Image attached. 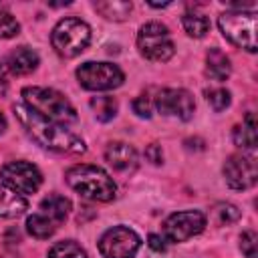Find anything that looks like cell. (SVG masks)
I'll use <instances>...</instances> for the list:
<instances>
[{"mask_svg":"<svg viewBox=\"0 0 258 258\" xmlns=\"http://www.w3.org/2000/svg\"><path fill=\"white\" fill-rule=\"evenodd\" d=\"M50 42H52V48L60 56L73 58L89 46L91 28L85 20L75 18V16H67L54 24L52 34H50Z\"/></svg>","mask_w":258,"mask_h":258,"instance_id":"cell-4","label":"cell"},{"mask_svg":"<svg viewBox=\"0 0 258 258\" xmlns=\"http://www.w3.org/2000/svg\"><path fill=\"white\" fill-rule=\"evenodd\" d=\"M155 109L165 117L189 121L196 111V101L185 89H161L155 95Z\"/></svg>","mask_w":258,"mask_h":258,"instance_id":"cell-12","label":"cell"},{"mask_svg":"<svg viewBox=\"0 0 258 258\" xmlns=\"http://www.w3.org/2000/svg\"><path fill=\"white\" fill-rule=\"evenodd\" d=\"M0 179L4 185H8L10 189L18 191V194H34L38 191V187L42 185V173L36 165L28 163V161H10L6 165L0 167Z\"/></svg>","mask_w":258,"mask_h":258,"instance_id":"cell-10","label":"cell"},{"mask_svg":"<svg viewBox=\"0 0 258 258\" xmlns=\"http://www.w3.org/2000/svg\"><path fill=\"white\" fill-rule=\"evenodd\" d=\"M232 141H234V145H238L242 149H248V151L256 149L258 135H256V117H254V113H248L244 117V121L234 127Z\"/></svg>","mask_w":258,"mask_h":258,"instance_id":"cell-18","label":"cell"},{"mask_svg":"<svg viewBox=\"0 0 258 258\" xmlns=\"http://www.w3.org/2000/svg\"><path fill=\"white\" fill-rule=\"evenodd\" d=\"M16 119L20 121V125L24 127V131L44 149L56 151V153H85L87 145L85 141L73 133L67 125L56 123V121H48L40 115H36L32 109H28L24 103H18L12 107Z\"/></svg>","mask_w":258,"mask_h":258,"instance_id":"cell-1","label":"cell"},{"mask_svg":"<svg viewBox=\"0 0 258 258\" xmlns=\"http://www.w3.org/2000/svg\"><path fill=\"white\" fill-rule=\"evenodd\" d=\"M206 101L216 113H220V111H226L230 107L232 97H230V91H226L222 87H216V89H208L206 91Z\"/></svg>","mask_w":258,"mask_h":258,"instance_id":"cell-24","label":"cell"},{"mask_svg":"<svg viewBox=\"0 0 258 258\" xmlns=\"http://www.w3.org/2000/svg\"><path fill=\"white\" fill-rule=\"evenodd\" d=\"M145 157L151 161V163H161V159H163V153H161V147L157 145V143H151V145H147V149H145Z\"/></svg>","mask_w":258,"mask_h":258,"instance_id":"cell-29","label":"cell"},{"mask_svg":"<svg viewBox=\"0 0 258 258\" xmlns=\"http://www.w3.org/2000/svg\"><path fill=\"white\" fill-rule=\"evenodd\" d=\"M4 131H6V117L0 113V135H2Z\"/></svg>","mask_w":258,"mask_h":258,"instance_id":"cell-32","label":"cell"},{"mask_svg":"<svg viewBox=\"0 0 258 258\" xmlns=\"http://www.w3.org/2000/svg\"><path fill=\"white\" fill-rule=\"evenodd\" d=\"M95 10L105 16L107 20H115V22H121L125 20L129 14H131V2H123V0H105V2H95L93 4Z\"/></svg>","mask_w":258,"mask_h":258,"instance_id":"cell-19","label":"cell"},{"mask_svg":"<svg viewBox=\"0 0 258 258\" xmlns=\"http://www.w3.org/2000/svg\"><path fill=\"white\" fill-rule=\"evenodd\" d=\"M8 91V81H6V69L4 64H0V95H6Z\"/></svg>","mask_w":258,"mask_h":258,"instance_id":"cell-31","label":"cell"},{"mask_svg":"<svg viewBox=\"0 0 258 258\" xmlns=\"http://www.w3.org/2000/svg\"><path fill=\"white\" fill-rule=\"evenodd\" d=\"M56 228L58 226L50 218H46L44 214H40V212H36V214H32V216L26 218V230H28V234L32 238L46 240V238H50L56 232Z\"/></svg>","mask_w":258,"mask_h":258,"instance_id":"cell-20","label":"cell"},{"mask_svg":"<svg viewBox=\"0 0 258 258\" xmlns=\"http://www.w3.org/2000/svg\"><path fill=\"white\" fill-rule=\"evenodd\" d=\"M133 111H135L139 117H145V119L151 117V103H149L147 95H139V97L133 101Z\"/></svg>","mask_w":258,"mask_h":258,"instance_id":"cell-28","label":"cell"},{"mask_svg":"<svg viewBox=\"0 0 258 258\" xmlns=\"http://www.w3.org/2000/svg\"><path fill=\"white\" fill-rule=\"evenodd\" d=\"M48 258H87V252L75 240H60L50 246Z\"/></svg>","mask_w":258,"mask_h":258,"instance_id":"cell-23","label":"cell"},{"mask_svg":"<svg viewBox=\"0 0 258 258\" xmlns=\"http://www.w3.org/2000/svg\"><path fill=\"white\" fill-rule=\"evenodd\" d=\"M165 242L167 240L161 234H149V238H147V244L153 252H165Z\"/></svg>","mask_w":258,"mask_h":258,"instance_id":"cell-30","label":"cell"},{"mask_svg":"<svg viewBox=\"0 0 258 258\" xmlns=\"http://www.w3.org/2000/svg\"><path fill=\"white\" fill-rule=\"evenodd\" d=\"M26 208L28 204L24 196L0 181V218H18L26 212Z\"/></svg>","mask_w":258,"mask_h":258,"instance_id":"cell-15","label":"cell"},{"mask_svg":"<svg viewBox=\"0 0 258 258\" xmlns=\"http://www.w3.org/2000/svg\"><path fill=\"white\" fill-rule=\"evenodd\" d=\"M38 54L32 50V48H28V46H18V48H14L8 56H6V60H4V69L8 71V73H12V75H28V73H32L36 67H38Z\"/></svg>","mask_w":258,"mask_h":258,"instance_id":"cell-14","label":"cell"},{"mask_svg":"<svg viewBox=\"0 0 258 258\" xmlns=\"http://www.w3.org/2000/svg\"><path fill=\"white\" fill-rule=\"evenodd\" d=\"M240 250L246 258H256L258 254V234L254 230H246L240 236Z\"/></svg>","mask_w":258,"mask_h":258,"instance_id":"cell-25","label":"cell"},{"mask_svg":"<svg viewBox=\"0 0 258 258\" xmlns=\"http://www.w3.org/2000/svg\"><path fill=\"white\" fill-rule=\"evenodd\" d=\"M89 105H91V109H93V113H95L97 121H101V123L111 121V119L117 115V109H119L117 99H115V97H111V95L93 97Z\"/></svg>","mask_w":258,"mask_h":258,"instance_id":"cell-21","label":"cell"},{"mask_svg":"<svg viewBox=\"0 0 258 258\" xmlns=\"http://www.w3.org/2000/svg\"><path fill=\"white\" fill-rule=\"evenodd\" d=\"M230 73H232V64H230V58L226 56V52H222L220 48H210L206 54V75L212 81L224 83V81H228Z\"/></svg>","mask_w":258,"mask_h":258,"instance_id":"cell-16","label":"cell"},{"mask_svg":"<svg viewBox=\"0 0 258 258\" xmlns=\"http://www.w3.org/2000/svg\"><path fill=\"white\" fill-rule=\"evenodd\" d=\"M67 183L85 200L91 202H111L117 196V185L113 177L91 163H77L64 173Z\"/></svg>","mask_w":258,"mask_h":258,"instance_id":"cell-2","label":"cell"},{"mask_svg":"<svg viewBox=\"0 0 258 258\" xmlns=\"http://www.w3.org/2000/svg\"><path fill=\"white\" fill-rule=\"evenodd\" d=\"M18 32H20L18 20L10 12L0 10V38H14Z\"/></svg>","mask_w":258,"mask_h":258,"instance_id":"cell-26","label":"cell"},{"mask_svg":"<svg viewBox=\"0 0 258 258\" xmlns=\"http://www.w3.org/2000/svg\"><path fill=\"white\" fill-rule=\"evenodd\" d=\"M22 99L28 109H32L36 115L56 121V123H75L77 121V109L73 103L56 89L48 87H24L22 89Z\"/></svg>","mask_w":258,"mask_h":258,"instance_id":"cell-3","label":"cell"},{"mask_svg":"<svg viewBox=\"0 0 258 258\" xmlns=\"http://www.w3.org/2000/svg\"><path fill=\"white\" fill-rule=\"evenodd\" d=\"M220 32L236 46L256 52V12L254 10H226L218 16Z\"/></svg>","mask_w":258,"mask_h":258,"instance_id":"cell-5","label":"cell"},{"mask_svg":"<svg viewBox=\"0 0 258 258\" xmlns=\"http://www.w3.org/2000/svg\"><path fill=\"white\" fill-rule=\"evenodd\" d=\"M77 81L87 91H111L123 85L125 75L123 71L105 60H87L77 69Z\"/></svg>","mask_w":258,"mask_h":258,"instance_id":"cell-7","label":"cell"},{"mask_svg":"<svg viewBox=\"0 0 258 258\" xmlns=\"http://www.w3.org/2000/svg\"><path fill=\"white\" fill-rule=\"evenodd\" d=\"M137 48L141 56L151 62H165L173 56L175 44L171 40L169 28L161 22H147L137 32Z\"/></svg>","mask_w":258,"mask_h":258,"instance_id":"cell-6","label":"cell"},{"mask_svg":"<svg viewBox=\"0 0 258 258\" xmlns=\"http://www.w3.org/2000/svg\"><path fill=\"white\" fill-rule=\"evenodd\" d=\"M105 161L119 173H133L139 165V155L133 145L125 141H113L105 149Z\"/></svg>","mask_w":258,"mask_h":258,"instance_id":"cell-13","label":"cell"},{"mask_svg":"<svg viewBox=\"0 0 258 258\" xmlns=\"http://www.w3.org/2000/svg\"><path fill=\"white\" fill-rule=\"evenodd\" d=\"M38 212L44 214L46 218H50L58 226V224H62L67 220V216L71 212V200L64 198V196H58V194H50L40 202Z\"/></svg>","mask_w":258,"mask_h":258,"instance_id":"cell-17","label":"cell"},{"mask_svg":"<svg viewBox=\"0 0 258 258\" xmlns=\"http://www.w3.org/2000/svg\"><path fill=\"white\" fill-rule=\"evenodd\" d=\"M206 214L200 210H183L165 218L163 222V238L167 242H185L206 228Z\"/></svg>","mask_w":258,"mask_h":258,"instance_id":"cell-9","label":"cell"},{"mask_svg":"<svg viewBox=\"0 0 258 258\" xmlns=\"http://www.w3.org/2000/svg\"><path fill=\"white\" fill-rule=\"evenodd\" d=\"M181 24L191 38H204L210 30V20L202 12H185L181 16Z\"/></svg>","mask_w":258,"mask_h":258,"instance_id":"cell-22","label":"cell"},{"mask_svg":"<svg viewBox=\"0 0 258 258\" xmlns=\"http://www.w3.org/2000/svg\"><path fill=\"white\" fill-rule=\"evenodd\" d=\"M214 214L218 218V224H232L240 218V210L234 206V204H216L214 208Z\"/></svg>","mask_w":258,"mask_h":258,"instance_id":"cell-27","label":"cell"},{"mask_svg":"<svg viewBox=\"0 0 258 258\" xmlns=\"http://www.w3.org/2000/svg\"><path fill=\"white\" fill-rule=\"evenodd\" d=\"M224 179L232 189H250L258 179L256 157L248 153H234L224 163Z\"/></svg>","mask_w":258,"mask_h":258,"instance_id":"cell-11","label":"cell"},{"mask_svg":"<svg viewBox=\"0 0 258 258\" xmlns=\"http://www.w3.org/2000/svg\"><path fill=\"white\" fill-rule=\"evenodd\" d=\"M139 248V234L127 226H113L99 238V252L103 258H133Z\"/></svg>","mask_w":258,"mask_h":258,"instance_id":"cell-8","label":"cell"}]
</instances>
